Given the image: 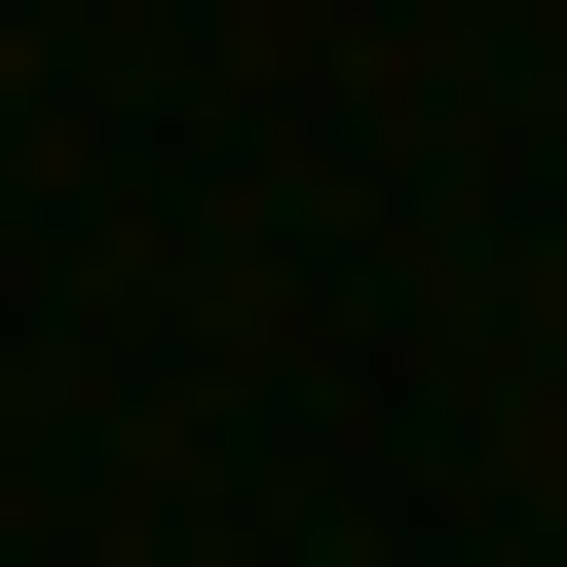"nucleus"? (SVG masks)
Segmentation results:
<instances>
[]
</instances>
